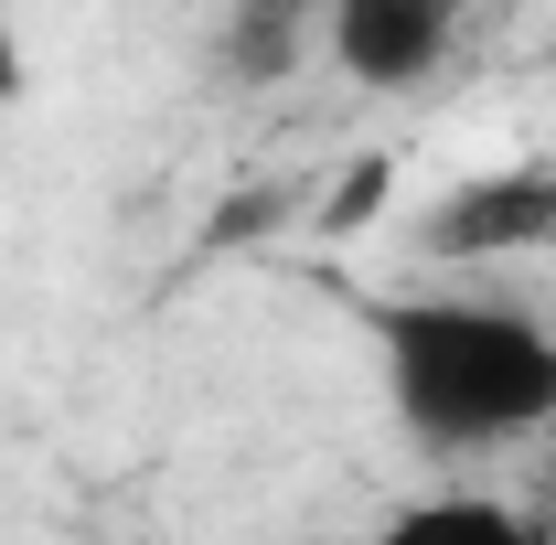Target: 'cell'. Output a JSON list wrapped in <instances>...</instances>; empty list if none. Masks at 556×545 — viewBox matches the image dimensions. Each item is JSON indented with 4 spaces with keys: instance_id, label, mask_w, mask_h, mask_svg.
I'll return each instance as SVG.
<instances>
[{
    "instance_id": "cell-7",
    "label": "cell",
    "mask_w": 556,
    "mask_h": 545,
    "mask_svg": "<svg viewBox=\"0 0 556 545\" xmlns=\"http://www.w3.org/2000/svg\"><path fill=\"white\" fill-rule=\"evenodd\" d=\"M22 86H33V75H22V33H11V22H0V107H11V97H22Z\"/></svg>"
},
{
    "instance_id": "cell-8",
    "label": "cell",
    "mask_w": 556,
    "mask_h": 545,
    "mask_svg": "<svg viewBox=\"0 0 556 545\" xmlns=\"http://www.w3.org/2000/svg\"><path fill=\"white\" fill-rule=\"evenodd\" d=\"M546 65H556V43H546Z\"/></svg>"
},
{
    "instance_id": "cell-4",
    "label": "cell",
    "mask_w": 556,
    "mask_h": 545,
    "mask_svg": "<svg viewBox=\"0 0 556 545\" xmlns=\"http://www.w3.org/2000/svg\"><path fill=\"white\" fill-rule=\"evenodd\" d=\"M364 545H556V535L525 503H503V492H417V503H396Z\"/></svg>"
},
{
    "instance_id": "cell-3",
    "label": "cell",
    "mask_w": 556,
    "mask_h": 545,
    "mask_svg": "<svg viewBox=\"0 0 556 545\" xmlns=\"http://www.w3.org/2000/svg\"><path fill=\"white\" fill-rule=\"evenodd\" d=\"M460 22L439 0H332L321 11V54L353 75V86H428L450 65Z\"/></svg>"
},
{
    "instance_id": "cell-2",
    "label": "cell",
    "mask_w": 556,
    "mask_h": 545,
    "mask_svg": "<svg viewBox=\"0 0 556 545\" xmlns=\"http://www.w3.org/2000/svg\"><path fill=\"white\" fill-rule=\"evenodd\" d=\"M428 257H556V161L471 172L428 214Z\"/></svg>"
},
{
    "instance_id": "cell-6",
    "label": "cell",
    "mask_w": 556,
    "mask_h": 545,
    "mask_svg": "<svg viewBox=\"0 0 556 545\" xmlns=\"http://www.w3.org/2000/svg\"><path fill=\"white\" fill-rule=\"evenodd\" d=\"M386 204H396V161H353L343 182H332V204H321V236H353V225H375Z\"/></svg>"
},
{
    "instance_id": "cell-5",
    "label": "cell",
    "mask_w": 556,
    "mask_h": 545,
    "mask_svg": "<svg viewBox=\"0 0 556 545\" xmlns=\"http://www.w3.org/2000/svg\"><path fill=\"white\" fill-rule=\"evenodd\" d=\"M311 43H321V22H311L300 0H236L225 33H214V54H225L236 86H278V75H300Z\"/></svg>"
},
{
    "instance_id": "cell-1",
    "label": "cell",
    "mask_w": 556,
    "mask_h": 545,
    "mask_svg": "<svg viewBox=\"0 0 556 545\" xmlns=\"http://www.w3.org/2000/svg\"><path fill=\"white\" fill-rule=\"evenodd\" d=\"M386 364V407L428 460H492L514 439H556V321L503 289H396L364 300Z\"/></svg>"
}]
</instances>
